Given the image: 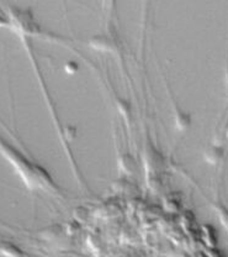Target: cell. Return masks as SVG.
Returning a JSON list of instances; mask_svg holds the SVG:
<instances>
[{
  "mask_svg": "<svg viewBox=\"0 0 228 257\" xmlns=\"http://www.w3.org/2000/svg\"><path fill=\"white\" fill-rule=\"evenodd\" d=\"M0 154L13 166L19 177L23 179L25 186L31 191H42L56 194L60 193V188L53 181L50 173L37 165L35 161L26 157L13 144L0 135Z\"/></svg>",
  "mask_w": 228,
  "mask_h": 257,
  "instance_id": "obj_1",
  "label": "cell"
},
{
  "mask_svg": "<svg viewBox=\"0 0 228 257\" xmlns=\"http://www.w3.org/2000/svg\"><path fill=\"white\" fill-rule=\"evenodd\" d=\"M0 256L3 257H23V251L19 250L15 245L0 241Z\"/></svg>",
  "mask_w": 228,
  "mask_h": 257,
  "instance_id": "obj_2",
  "label": "cell"
},
{
  "mask_svg": "<svg viewBox=\"0 0 228 257\" xmlns=\"http://www.w3.org/2000/svg\"><path fill=\"white\" fill-rule=\"evenodd\" d=\"M213 208L214 210H216L217 215H218L221 224L228 230V209L226 207H223L222 204H214Z\"/></svg>",
  "mask_w": 228,
  "mask_h": 257,
  "instance_id": "obj_3",
  "label": "cell"
},
{
  "mask_svg": "<svg viewBox=\"0 0 228 257\" xmlns=\"http://www.w3.org/2000/svg\"><path fill=\"white\" fill-rule=\"evenodd\" d=\"M222 156H223V150L221 147L213 146L207 152V159L212 161V162H218L222 159Z\"/></svg>",
  "mask_w": 228,
  "mask_h": 257,
  "instance_id": "obj_4",
  "label": "cell"
},
{
  "mask_svg": "<svg viewBox=\"0 0 228 257\" xmlns=\"http://www.w3.org/2000/svg\"><path fill=\"white\" fill-rule=\"evenodd\" d=\"M10 23V18L0 10V25H8Z\"/></svg>",
  "mask_w": 228,
  "mask_h": 257,
  "instance_id": "obj_5",
  "label": "cell"
},
{
  "mask_svg": "<svg viewBox=\"0 0 228 257\" xmlns=\"http://www.w3.org/2000/svg\"><path fill=\"white\" fill-rule=\"evenodd\" d=\"M224 131H226V136L228 138V125L226 126V130H224Z\"/></svg>",
  "mask_w": 228,
  "mask_h": 257,
  "instance_id": "obj_6",
  "label": "cell"
}]
</instances>
